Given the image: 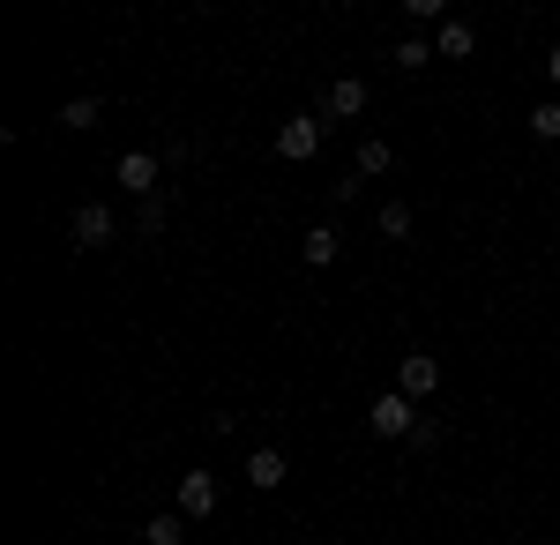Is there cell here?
Listing matches in <instances>:
<instances>
[{"label": "cell", "instance_id": "1", "mask_svg": "<svg viewBox=\"0 0 560 545\" xmlns=\"http://www.w3.org/2000/svg\"><path fill=\"white\" fill-rule=\"evenodd\" d=\"M366 426H374V441H411L419 433V404L396 389V396H374L366 404Z\"/></svg>", "mask_w": 560, "mask_h": 545}, {"label": "cell", "instance_id": "2", "mask_svg": "<svg viewBox=\"0 0 560 545\" xmlns=\"http://www.w3.org/2000/svg\"><path fill=\"white\" fill-rule=\"evenodd\" d=\"M314 150H322V120H314V113H284V127H277V158H284V165H306Z\"/></svg>", "mask_w": 560, "mask_h": 545}, {"label": "cell", "instance_id": "3", "mask_svg": "<svg viewBox=\"0 0 560 545\" xmlns=\"http://www.w3.org/2000/svg\"><path fill=\"white\" fill-rule=\"evenodd\" d=\"M113 172H120V187H128L135 202H150V195H158V179H165V158H158V150H128Z\"/></svg>", "mask_w": 560, "mask_h": 545}, {"label": "cell", "instance_id": "4", "mask_svg": "<svg viewBox=\"0 0 560 545\" xmlns=\"http://www.w3.org/2000/svg\"><path fill=\"white\" fill-rule=\"evenodd\" d=\"M113 232H120V224H113V210H105V202H83V210H68V240H75V247H113Z\"/></svg>", "mask_w": 560, "mask_h": 545}, {"label": "cell", "instance_id": "5", "mask_svg": "<svg viewBox=\"0 0 560 545\" xmlns=\"http://www.w3.org/2000/svg\"><path fill=\"white\" fill-rule=\"evenodd\" d=\"M396 389H404L411 404H419V396H433V389H441V359H433V351H404V367H396Z\"/></svg>", "mask_w": 560, "mask_h": 545}, {"label": "cell", "instance_id": "6", "mask_svg": "<svg viewBox=\"0 0 560 545\" xmlns=\"http://www.w3.org/2000/svg\"><path fill=\"white\" fill-rule=\"evenodd\" d=\"M217 501H224V494H217L210 471H187V478H179V515H217Z\"/></svg>", "mask_w": 560, "mask_h": 545}, {"label": "cell", "instance_id": "7", "mask_svg": "<svg viewBox=\"0 0 560 545\" xmlns=\"http://www.w3.org/2000/svg\"><path fill=\"white\" fill-rule=\"evenodd\" d=\"M284 471H292L284 449H255V456H247V486H255V494H277V486H284Z\"/></svg>", "mask_w": 560, "mask_h": 545}, {"label": "cell", "instance_id": "8", "mask_svg": "<svg viewBox=\"0 0 560 545\" xmlns=\"http://www.w3.org/2000/svg\"><path fill=\"white\" fill-rule=\"evenodd\" d=\"M433 53H441V60H471V53H478V31L456 15V23H441V31H433Z\"/></svg>", "mask_w": 560, "mask_h": 545}, {"label": "cell", "instance_id": "9", "mask_svg": "<svg viewBox=\"0 0 560 545\" xmlns=\"http://www.w3.org/2000/svg\"><path fill=\"white\" fill-rule=\"evenodd\" d=\"M322 113H329V120H359V113H366V83L345 76V83L329 90V105H322Z\"/></svg>", "mask_w": 560, "mask_h": 545}, {"label": "cell", "instance_id": "10", "mask_svg": "<svg viewBox=\"0 0 560 545\" xmlns=\"http://www.w3.org/2000/svg\"><path fill=\"white\" fill-rule=\"evenodd\" d=\"M388 60H396V76H419V68L433 60V38H396V45H388Z\"/></svg>", "mask_w": 560, "mask_h": 545}, {"label": "cell", "instance_id": "11", "mask_svg": "<svg viewBox=\"0 0 560 545\" xmlns=\"http://www.w3.org/2000/svg\"><path fill=\"white\" fill-rule=\"evenodd\" d=\"M300 262H306V269H329V262H337V232H329V224H314V232L300 240Z\"/></svg>", "mask_w": 560, "mask_h": 545}, {"label": "cell", "instance_id": "12", "mask_svg": "<svg viewBox=\"0 0 560 545\" xmlns=\"http://www.w3.org/2000/svg\"><path fill=\"white\" fill-rule=\"evenodd\" d=\"M97 120H105V97H68V105H60V127H75V135L97 127Z\"/></svg>", "mask_w": 560, "mask_h": 545}, {"label": "cell", "instance_id": "13", "mask_svg": "<svg viewBox=\"0 0 560 545\" xmlns=\"http://www.w3.org/2000/svg\"><path fill=\"white\" fill-rule=\"evenodd\" d=\"M396 165V150H388L382 135H374V142H359V158H351V172H359V179H374V172H388Z\"/></svg>", "mask_w": 560, "mask_h": 545}, {"label": "cell", "instance_id": "14", "mask_svg": "<svg viewBox=\"0 0 560 545\" xmlns=\"http://www.w3.org/2000/svg\"><path fill=\"white\" fill-rule=\"evenodd\" d=\"M179 538H187V515H179V508H173V515H150V523H142V545H179Z\"/></svg>", "mask_w": 560, "mask_h": 545}, {"label": "cell", "instance_id": "15", "mask_svg": "<svg viewBox=\"0 0 560 545\" xmlns=\"http://www.w3.org/2000/svg\"><path fill=\"white\" fill-rule=\"evenodd\" d=\"M530 135H538V142H560V97H538V105H530Z\"/></svg>", "mask_w": 560, "mask_h": 545}, {"label": "cell", "instance_id": "16", "mask_svg": "<svg viewBox=\"0 0 560 545\" xmlns=\"http://www.w3.org/2000/svg\"><path fill=\"white\" fill-rule=\"evenodd\" d=\"M374 232H382V240H411V210H404V202H382Z\"/></svg>", "mask_w": 560, "mask_h": 545}, {"label": "cell", "instance_id": "17", "mask_svg": "<svg viewBox=\"0 0 560 545\" xmlns=\"http://www.w3.org/2000/svg\"><path fill=\"white\" fill-rule=\"evenodd\" d=\"M404 23H433V31H441V23H456V15H448L441 0H404Z\"/></svg>", "mask_w": 560, "mask_h": 545}, {"label": "cell", "instance_id": "18", "mask_svg": "<svg viewBox=\"0 0 560 545\" xmlns=\"http://www.w3.org/2000/svg\"><path fill=\"white\" fill-rule=\"evenodd\" d=\"M135 232H142V240H165V202H158V195L135 210Z\"/></svg>", "mask_w": 560, "mask_h": 545}, {"label": "cell", "instance_id": "19", "mask_svg": "<svg viewBox=\"0 0 560 545\" xmlns=\"http://www.w3.org/2000/svg\"><path fill=\"white\" fill-rule=\"evenodd\" d=\"M546 76H553V83H560V45H553V53H546Z\"/></svg>", "mask_w": 560, "mask_h": 545}]
</instances>
